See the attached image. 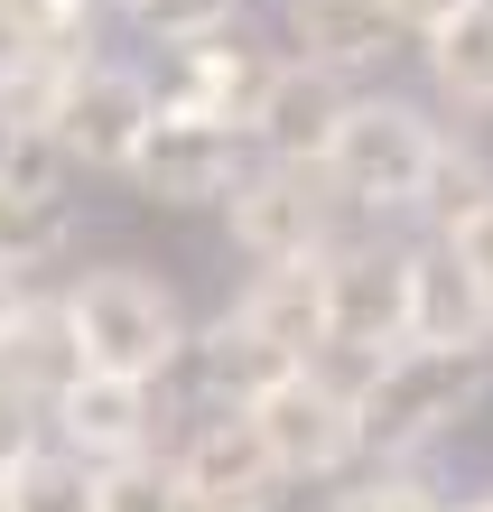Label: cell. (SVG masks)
I'll return each instance as SVG.
<instances>
[{
    "instance_id": "1",
    "label": "cell",
    "mask_w": 493,
    "mask_h": 512,
    "mask_svg": "<svg viewBox=\"0 0 493 512\" xmlns=\"http://www.w3.org/2000/svg\"><path fill=\"white\" fill-rule=\"evenodd\" d=\"M493 391V364L484 354H447V345H400L373 364V382L354 391L363 401V447L373 457H419L428 438L466 429Z\"/></svg>"
},
{
    "instance_id": "2",
    "label": "cell",
    "mask_w": 493,
    "mask_h": 512,
    "mask_svg": "<svg viewBox=\"0 0 493 512\" xmlns=\"http://www.w3.org/2000/svg\"><path fill=\"white\" fill-rule=\"evenodd\" d=\"M75 298V326H84V354H94V373H131V382H168L187 364L196 326L177 308L168 280H149V270H84L66 289Z\"/></svg>"
},
{
    "instance_id": "3",
    "label": "cell",
    "mask_w": 493,
    "mask_h": 512,
    "mask_svg": "<svg viewBox=\"0 0 493 512\" xmlns=\"http://www.w3.org/2000/svg\"><path fill=\"white\" fill-rule=\"evenodd\" d=\"M438 122H428L419 103H400V94H354L345 112V131H335L326 149V177L345 187L354 215H410L419 187H428V168H438Z\"/></svg>"
},
{
    "instance_id": "4",
    "label": "cell",
    "mask_w": 493,
    "mask_h": 512,
    "mask_svg": "<svg viewBox=\"0 0 493 512\" xmlns=\"http://www.w3.org/2000/svg\"><path fill=\"white\" fill-rule=\"evenodd\" d=\"M224 215H233V243L261 270L270 261H326L354 233V205L326 177V159H252V177L233 187Z\"/></svg>"
},
{
    "instance_id": "5",
    "label": "cell",
    "mask_w": 493,
    "mask_h": 512,
    "mask_svg": "<svg viewBox=\"0 0 493 512\" xmlns=\"http://www.w3.org/2000/svg\"><path fill=\"white\" fill-rule=\"evenodd\" d=\"M242 419H252L261 447L289 466V485H326V475H345V466L373 457V447H363V401H354V382H335L326 364H289Z\"/></svg>"
},
{
    "instance_id": "6",
    "label": "cell",
    "mask_w": 493,
    "mask_h": 512,
    "mask_svg": "<svg viewBox=\"0 0 493 512\" xmlns=\"http://www.w3.org/2000/svg\"><path fill=\"white\" fill-rule=\"evenodd\" d=\"M159 84H149L140 66H112V56H84V66L56 84V112H47V131L56 149H66L75 168H103V177H131L140 159V140L149 122H159Z\"/></svg>"
},
{
    "instance_id": "7",
    "label": "cell",
    "mask_w": 493,
    "mask_h": 512,
    "mask_svg": "<svg viewBox=\"0 0 493 512\" xmlns=\"http://www.w3.org/2000/svg\"><path fill=\"white\" fill-rule=\"evenodd\" d=\"M252 131L214 122L196 103H159V122H149L140 159H131V187L149 205H233V187L252 177Z\"/></svg>"
},
{
    "instance_id": "8",
    "label": "cell",
    "mask_w": 493,
    "mask_h": 512,
    "mask_svg": "<svg viewBox=\"0 0 493 512\" xmlns=\"http://www.w3.org/2000/svg\"><path fill=\"white\" fill-rule=\"evenodd\" d=\"M317 270H326V354L382 364V354L410 345V252L373 243V233H345Z\"/></svg>"
},
{
    "instance_id": "9",
    "label": "cell",
    "mask_w": 493,
    "mask_h": 512,
    "mask_svg": "<svg viewBox=\"0 0 493 512\" xmlns=\"http://www.w3.org/2000/svg\"><path fill=\"white\" fill-rule=\"evenodd\" d=\"M177 485L196 512H280L289 503V466L261 447V429L242 410H214L205 429L177 447Z\"/></svg>"
},
{
    "instance_id": "10",
    "label": "cell",
    "mask_w": 493,
    "mask_h": 512,
    "mask_svg": "<svg viewBox=\"0 0 493 512\" xmlns=\"http://www.w3.org/2000/svg\"><path fill=\"white\" fill-rule=\"evenodd\" d=\"M345 112H354L345 66L280 56V75H270V94H261V122H252V149L261 159H326L335 131H345Z\"/></svg>"
},
{
    "instance_id": "11",
    "label": "cell",
    "mask_w": 493,
    "mask_h": 512,
    "mask_svg": "<svg viewBox=\"0 0 493 512\" xmlns=\"http://www.w3.org/2000/svg\"><path fill=\"white\" fill-rule=\"evenodd\" d=\"M94 373V354H84V326H75V298L66 289H28L10 326H0V382H19L28 401H66V391Z\"/></svg>"
},
{
    "instance_id": "12",
    "label": "cell",
    "mask_w": 493,
    "mask_h": 512,
    "mask_svg": "<svg viewBox=\"0 0 493 512\" xmlns=\"http://www.w3.org/2000/svg\"><path fill=\"white\" fill-rule=\"evenodd\" d=\"M410 345L493 354V289L456 243H410Z\"/></svg>"
},
{
    "instance_id": "13",
    "label": "cell",
    "mask_w": 493,
    "mask_h": 512,
    "mask_svg": "<svg viewBox=\"0 0 493 512\" xmlns=\"http://www.w3.org/2000/svg\"><path fill=\"white\" fill-rule=\"evenodd\" d=\"M270 75H280V56H270L252 28L233 19V28H214V38H187V47H177V84H168V103H196V112H214V122L252 131V122H261Z\"/></svg>"
},
{
    "instance_id": "14",
    "label": "cell",
    "mask_w": 493,
    "mask_h": 512,
    "mask_svg": "<svg viewBox=\"0 0 493 512\" xmlns=\"http://www.w3.org/2000/svg\"><path fill=\"white\" fill-rule=\"evenodd\" d=\"M159 382H131V373H84L66 401L47 410V429H56V447H75V457H94V466H112V457H140L149 447V429H159V401H149Z\"/></svg>"
},
{
    "instance_id": "15",
    "label": "cell",
    "mask_w": 493,
    "mask_h": 512,
    "mask_svg": "<svg viewBox=\"0 0 493 512\" xmlns=\"http://www.w3.org/2000/svg\"><path fill=\"white\" fill-rule=\"evenodd\" d=\"M233 317L252 326L270 354L317 364V354H326V270H317V261H270L261 280L233 298Z\"/></svg>"
},
{
    "instance_id": "16",
    "label": "cell",
    "mask_w": 493,
    "mask_h": 512,
    "mask_svg": "<svg viewBox=\"0 0 493 512\" xmlns=\"http://www.w3.org/2000/svg\"><path fill=\"white\" fill-rule=\"evenodd\" d=\"M280 28L298 56H317V66H373V56L400 38L391 28V0H280Z\"/></svg>"
},
{
    "instance_id": "17",
    "label": "cell",
    "mask_w": 493,
    "mask_h": 512,
    "mask_svg": "<svg viewBox=\"0 0 493 512\" xmlns=\"http://www.w3.org/2000/svg\"><path fill=\"white\" fill-rule=\"evenodd\" d=\"M187 364H196V382H205V401H214V410H252L261 391L289 373V354H270V345L252 336V326H242V317L224 308L214 326H196Z\"/></svg>"
},
{
    "instance_id": "18",
    "label": "cell",
    "mask_w": 493,
    "mask_h": 512,
    "mask_svg": "<svg viewBox=\"0 0 493 512\" xmlns=\"http://www.w3.org/2000/svg\"><path fill=\"white\" fill-rule=\"evenodd\" d=\"M419 56H428L438 103H456V112H493V0H466L447 28H428Z\"/></svg>"
},
{
    "instance_id": "19",
    "label": "cell",
    "mask_w": 493,
    "mask_h": 512,
    "mask_svg": "<svg viewBox=\"0 0 493 512\" xmlns=\"http://www.w3.org/2000/svg\"><path fill=\"white\" fill-rule=\"evenodd\" d=\"M410 215L428 224V243H456L466 224H484V215H493V149L438 140V168H428V187H419Z\"/></svg>"
},
{
    "instance_id": "20",
    "label": "cell",
    "mask_w": 493,
    "mask_h": 512,
    "mask_svg": "<svg viewBox=\"0 0 493 512\" xmlns=\"http://www.w3.org/2000/svg\"><path fill=\"white\" fill-rule=\"evenodd\" d=\"M0 56L84 66L94 56V0H0Z\"/></svg>"
},
{
    "instance_id": "21",
    "label": "cell",
    "mask_w": 493,
    "mask_h": 512,
    "mask_svg": "<svg viewBox=\"0 0 493 512\" xmlns=\"http://www.w3.org/2000/svg\"><path fill=\"white\" fill-rule=\"evenodd\" d=\"M75 243V205L66 187H0V270H47L56 252Z\"/></svg>"
},
{
    "instance_id": "22",
    "label": "cell",
    "mask_w": 493,
    "mask_h": 512,
    "mask_svg": "<svg viewBox=\"0 0 493 512\" xmlns=\"http://www.w3.org/2000/svg\"><path fill=\"white\" fill-rule=\"evenodd\" d=\"M10 512H103V466L75 447H38L10 475Z\"/></svg>"
},
{
    "instance_id": "23",
    "label": "cell",
    "mask_w": 493,
    "mask_h": 512,
    "mask_svg": "<svg viewBox=\"0 0 493 512\" xmlns=\"http://www.w3.org/2000/svg\"><path fill=\"white\" fill-rule=\"evenodd\" d=\"M103 512H196V503H187V485H177V457L140 447V457L103 466Z\"/></svg>"
},
{
    "instance_id": "24",
    "label": "cell",
    "mask_w": 493,
    "mask_h": 512,
    "mask_svg": "<svg viewBox=\"0 0 493 512\" xmlns=\"http://www.w3.org/2000/svg\"><path fill=\"white\" fill-rule=\"evenodd\" d=\"M159 47H187V38H214V28L242 19V0H121Z\"/></svg>"
},
{
    "instance_id": "25",
    "label": "cell",
    "mask_w": 493,
    "mask_h": 512,
    "mask_svg": "<svg viewBox=\"0 0 493 512\" xmlns=\"http://www.w3.org/2000/svg\"><path fill=\"white\" fill-rule=\"evenodd\" d=\"M47 447V401H28L19 382H0V475H19Z\"/></svg>"
},
{
    "instance_id": "26",
    "label": "cell",
    "mask_w": 493,
    "mask_h": 512,
    "mask_svg": "<svg viewBox=\"0 0 493 512\" xmlns=\"http://www.w3.org/2000/svg\"><path fill=\"white\" fill-rule=\"evenodd\" d=\"M326 512H447L428 485H410V475H373V485H354V494H335Z\"/></svg>"
},
{
    "instance_id": "27",
    "label": "cell",
    "mask_w": 493,
    "mask_h": 512,
    "mask_svg": "<svg viewBox=\"0 0 493 512\" xmlns=\"http://www.w3.org/2000/svg\"><path fill=\"white\" fill-rule=\"evenodd\" d=\"M456 10H466V0H391V28L400 38H428V28H447Z\"/></svg>"
},
{
    "instance_id": "28",
    "label": "cell",
    "mask_w": 493,
    "mask_h": 512,
    "mask_svg": "<svg viewBox=\"0 0 493 512\" xmlns=\"http://www.w3.org/2000/svg\"><path fill=\"white\" fill-rule=\"evenodd\" d=\"M28 131H38V122H28V112H19L10 94H0V187H10V168H19V149H28Z\"/></svg>"
},
{
    "instance_id": "29",
    "label": "cell",
    "mask_w": 493,
    "mask_h": 512,
    "mask_svg": "<svg viewBox=\"0 0 493 512\" xmlns=\"http://www.w3.org/2000/svg\"><path fill=\"white\" fill-rule=\"evenodd\" d=\"M456 252H466V261H475V280L493 289V215H484V224H466V233H456Z\"/></svg>"
},
{
    "instance_id": "30",
    "label": "cell",
    "mask_w": 493,
    "mask_h": 512,
    "mask_svg": "<svg viewBox=\"0 0 493 512\" xmlns=\"http://www.w3.org/2000/svg\"><path fill=\"white\" fill-rule=\"evenodd\" d=\"M19 298H28V280H19V270H0V326H10V308H19Z\"/></svg>"
},
{
    "instance_id": "31",
    "label": "cell",
    "mask_w": 493,
    "mask_h": 512,
    "mask_svg": "<svg viewBox=\"0 0 493 512\" xmlns=\"http://www.w3.org/2000/svg\"><path fill=\"white\" fill-rule=\"evenodd\" d=\"M0 512H10V475H0Z\"/></svg>"
},
{
    "instance_id": "32",
    "label": "cell",
    "mask_w": 493,
    "mask_h": 512,
    "mask_svg": "<svg viewBox=\"0 0 493 512\" xmlns=\"http://www.w3.org/2000/svg\"><path fill=\"white\" fill-rule=\"evenodd\" d=\"M475 512H493V494H484V503H475Z\"/></svg>"
},
{
    "instance_id": "33",
    "label": "cell",
    "mask_w": 493,
    "mask_h": 512,
    "mask_svg": "<svg viewBox=\"0 0 493 512\" xmlns=\"http://www.w3.org/2000/svg\"><path fill=\"white\" fill-rule=\"evenodd\" d=\"M94 10H103V0H94ZM112 10H121V0H112Z\"/></svg>"
}]
</instances>
